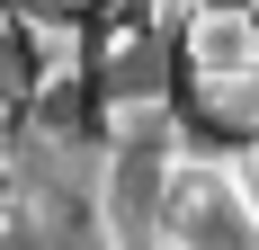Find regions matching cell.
I'll list each match as a JSON object with an SVG mask.
<instances>
[{"instance_id":"obj_3","label":"cell","mask_w":259,"mask_h":250,"mask_svg":"<svg viewBox=\"0 0 259 250\" xmlns=\"http://www.w3.org/2000/svg\"><path fill=\"white\" fill-rule=\"evenodd\" d=\"M241 197L259 205V152H250V161H241Z\"/></svg>"},{"instance_id":"obj_2","label":"cell","mask_w":259,"mask_h":250,"mask_svg":"<svg viewBox=\"0 0 259 250\" xmlns=\"http://www.w3.org/2000/svg\"><path fill=\"white\" fill-rule=\"evenodd\" d=\"M197 72L224 90L259 80V9H206L197 18Z\"/></svg>"},{"instance_id":"obj_1","label":"cell","mask_w":259,"mask_h":250,"mask_svg":"<svg viewBox=\"0 0 259 250\" xmlns=\"http://www.w3.org/2000/svg\"><path fill=\"white\" fill-rule=\"evenodd\" d=\"M161 232H170V250H259V205L224 170H179Z\"/></svg>"}]
</instances>
